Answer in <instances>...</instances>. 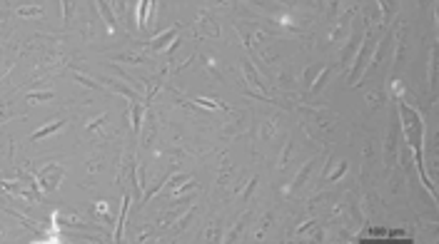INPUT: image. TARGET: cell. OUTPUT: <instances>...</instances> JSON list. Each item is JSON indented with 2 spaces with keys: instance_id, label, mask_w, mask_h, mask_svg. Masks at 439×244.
<instances>
[{
  "instance_id": "1",
  "label": "cell",
  "mask_w": 439,
  "mask_h": 244,
  "mask_svg": "<svg viewBox=\"0 0 439 244\" xmlns=\"http://www.w3.org/2000/svg\"><path fill=\"white\" fill-rule=\"evenodd\" d=\"M399 112H402V127H405V137H407V145L412 147V154H414V162H417V167H419V175H422V182H424V187L429 189V194L432 197H437V189L432 187V180H429V175H427V170H424V120H422V115L414 110V107H409L407 102H402L399 100Z\"/></svg>"
},
{
  "instance_id": "2",
  "label": "cell",
  "mask_w": 439,
  "mask_h": 244,
  "mask_svg": "<svg viewBox=\"0 0 439 244\" xmlns=\"http://www.w3.org/2000/svg\"><path fill=\"white\" fill-rule=\"evenodd\" d=\"M372 53H374V37H372V32H367V35H365L362 48L357 50V55H354V60H352L354 65H352V72H349V85H357V77H359V72H362V70L367 67V62H370Z\"/></svg>"
},
{
  "instance_id": "3",
  "label": "cell",
  "mask_w": 439,
  "mask_h": 244,
  "mask_svg": "<svg viewBox=\"0 0 439 244\" xmlns=\"http://www.w3.org/2000/svg\"><path fill=\"white\" fill-rule=\"evenodd\" d=\"M177 32H180V25H172V28H168L165 32H160V35H155L152 40H150V50H155V53H160V50H168L170 48V43L177 37Z\"/></svg>"
},
{
  "instance_id": "4",
  "label": "cell",
  "mask_w": 439,
  "mask_h": 244,
  "mask_svg": "<svg viewBox=\"0 0 439 244\" xmlns=\"http://www.w3.org/2000/svg\"><path fill=\"white\" fill-rule=\"evenodd\" d=\"M102 80H105V85H107L110 90H115V92H120V95H125L128 100H133V102H135V100H140V97H137V92H135V90H130L128 85L117 83V80H112V77H102Z\"/></svg>"
},
{
  "instance_id": "5",
  "label": "cell",
  "mask_w": 439,
  "mask_h": 244,
  "mask_svg": "<svg viewBox=\"0 0 439 244\" xmlns=\"http://www.w3.org/2000/svg\"><path fill=\"white\" fill-rule=\"evenodd\" d=\"M387 150H384V157H387V165L392 167L394 165V150H397V122H392L389 127V137H387Z\"/></svg>"
},
{
  "instance_id": "6",
  "label": "cell",
  "mask_w": 439,
  "mask_h": 244,
  "mask_svg": "<svg viewBox=\"0 0 439 244\" xmlns=\"http://www.w3.org/2000/svg\"><path fill=\"white\" fill-rule=\"evenodd\" d=\"M242 70H245V77H247V83L252 85V88H257L260 92L265 90V85H262V80H260V75L255 72V67H252V62H247V60H242Z\"/></svg>"
},
{
  "instance_id": "7",
  "label": "cell",
  "mask_w": 439,
  "mask_h": 244,
  "mask_svg": "<svg viewBox=\"0 0 439 244\" xmlns=\"http://www.w3.org/2000/svg\"><path fill=\"white\" fill-rule=\"evenodd\" d=\"M128 207H130V197L125 194L123 197V210H120V217H117V229H115V242L123 239V229H125V217H128Z\"/></svg>"
},
{
  "instance_id": "8",
  "label": "cell",
  "mask_w": 439,
  "mask_h": 244,
  "mask_svg": "<svg viewBox=\"0 0 439 244\" xmlns=\"http://www.w3.org/2000/svg\"><path fill=\"white\" fill-rule=\"evenodd\" d=\"M60 127H65V120H58V122H53V125H45V127H40L37 132H33V137H30V140H43V137H48V135L58 132Z\"/></svg>"
},
{
  "instance_id": "9",
  "label": "cell",
  "mask_w": 439,
  "mask_h": 244,
  "mask_svg": "<svg viewBox=\"0 0 439 244\" xmlns=\"http://www.w3.org/2000/svg\"><path fill=\"white\" fill-rule=\"evenodd\" d=\"M150 13H152V0H140V5H137V23H140V28L147 25Z\"/></svg>"
},
{
  "instance_id": "10",
  "label": "cell",
  "mask_w": 439,
  "mask_h": 244,
  "mask_svg": "<svg viewBox=\"0 0 439 244\" xmlns=\"http://www.w3.org/2000/svg\"><path fill=\"white\" fill-rule=\"evenodd\" d=\"M357 45H359V37H357V32H352L349 45H347V48H344V53H342V65H347V62H352V60H354V55H357Z\"/></svg>"
},
{
  "instance_id": "11",
  "label": "cell",
  "mask_w": 439,
  "mask_h": 244,
  "mask_svg": "<svg viewBox=\"0 0 439 244\" xmlns=\"http://www.w3.org/2000/svg\"><path fill=\"white\" fill-rule=\"evenodd\" d=\"M142 117H145V107L135 100L133 102V132L140 135V127H142Z\"/></svg>"
},
{
  "instance_id": "12",
  "label": "cell",
  "mask_w": 439,
  "mask_h": 244,
  "mask_svg": "<svg viewBox=\"0 0 439 244\" xmlns=\"http://www.w3.org/2000/svg\"><path fill=\"white\" fill-rule=\"evenodd\" d=\"M312 167H314V159H309V162H307V165L302 167V172L297 175V180H295V182L290 184V192H295V189H300V187H302V184L307 182V175L312 172Z\"/></svg>"
},
{
  "instance_id": "13",
  "label": "cell",
  "mask_w": 439,
  "mask_h": 244,
  "mask_svg": "<svg viewBox=\"0 0 439 244\" xmlns=\"http://www.w3.org/2000/svg\"><path fill=\"white\" fill-rule=\"evenodd\" d=\"M330 72H332V67L330 65H325L322 70H319V75L314 77V83H312V92H319L325 88V83H327V77H330Z\"/></svg>"
},
{
  "instance_id": "14",
  "label": "cell",
  "mask_w": 439,
  "mask_h": 244,
  "mask_svg": "<svg viewBox=\"0 0 439 244\" xmlns=\"http://www.w3.org/2000/svg\"><path fill=\"white\" fill-rule=\"evenodd\" d=\"M98 8H100V13H102V18H105L107 28H110V30H115V28H117V23H115V15H112L110 5L105 3V0H98Z\"/></svg>"
},
{
  "instance_id": "15",
  "label": "cell",
  "mask_w": 439,
  "mask_h": 244,
  "mask_svg": "<svg viewBox=\"0 0 439 244\" xmlns=\"http://www.w3.org/2000/svg\"><path fill=\"white\" fill-rule=\"evenodd\" d=\"M203 18H205V20H200V23H203V25H205V30H203V35H210V37H217V35H220V28L215 25V20H212L210 15H205V13H203Z\"/></svg>"
},
{
  "instance_id": "16",
  "label": "cell",
  "mask_w": 439,
  "mask_h": 244,
  "mask_svg": "<svg viewBox=\"0 0 439 244\" xmlns=\"http://www.w3.org/2000/svg\"><path fill=\"white\" fill-rule=\"evenodd\" d=\"M325 65H309L307 70H304V85L307 88H312V83H314V77H317V72L322 70Z\"/></svg>"
},
{
  "instance_id": "17",
  "label": "cell",
  "mask_w": 439,
  "mask_h": 244,
  "mask_svg": "<svg viewBox=\"0 0 439 244\" xmlns=\"http://www.w3.org/2000/svg\"><path fill=\"white\" fill-rule=\"evenodd\" d=\"M437 83V48H432V58H429V85L434 88Z\"/></svg>"
},
{
  "instance_id": "18",
  "label": "cell",
  "mask_w": 439,
  "mask_h": 244,
  "mask_svg": "<svg viewBox=\"0 0 439 244\" xmlns=\"http://www.w3.org/2000/svg\"><path fill=\"white\" fill-rule=\"evenodd\" d=\"M75 80H77V83H80V85H85V88H90V90H100V83H93V80H90L88 75H80V72H77V75H75Z\"/></svg>"
},
{
  "instance_id": "19",
  "label": "cell",
  "mask_w": 439,
  "mask_h": 244,
  "mask_svg": "<svg viewBox=\"0 0 439 244\" xmlns=\"http://www.w3.org/2000/svg\"><path fill=\"white\" fill-rule=\"evenodd\" d=\"M187 182H190V175H177V177H172V182H170L168 192H172L175 187H180V184H187Z\"/></svg>"
},
{
  "instance_id": "20",
  "label": "cell",
  "mask_w": 439,
  "mask_h": 244,
  "mask_svg": "<svg viewBox=\"0 0 439 244\" xmlns=\"http://www.w3.org/2000/svg\"><path fill=\"white\" fill-rule=\"evenodd\" d=\"M347 167H349V165H347V162H342V165H339V167H337V170H335L332 175H327V180H330V182H335V180H339V177H342V175L347 172Z\"/></svg>"
},
{
  "instance_id": "21",
  "label": "cell",
  "mask_w": 439,
  "mask_h": 244,
  "mask_svg": "<svg viewBox=\"0 0 439 244\" xmlns=\"http://www.w3.org/2000/svg\"><path fill=\"white\" fill-rule=\"evenodd\" d=\"M257 182H260V177H252V180H250V184H247V187H245V192H242V199H250V197H252V192H255Z\"/></svg>"
},
{
  "instance_id": "22",
  "label": "cell",
  "mask_w": 439,
  "mask_h": 244,
  "mask_svg": "<svg viewBox=\"0 0 439 244\" xmlns=\"http://www.w3.org/2000/svg\"><path fill=\"white\" fill-rule=\"evenodd\" d=\"M30 102H43V100H53V92H35V95H28Z\"/></svg>"
},
{
  "instance_id": "23",
  "label": "cell",
  "mask_w": 439,
  "mask_h": 244,
  "mask_svg": "<svg viewBox=\"0 0 439 244\" xmlns=\"http://www.w3.org/2000/svg\"><path fill=\"white\" fill-rule=\"evenodd\" d=\"M195 102H197L200 107H207V110H217V107H220V102H210L207 97H197Z\"/></svg>"
},
{
  "instance_id": "24",
  "label": "cell",
  "mask_w": 439,
  "mask_h": 244,
  "mask_svg": "<svg viewBox=\"0 0 439 244\" xmlns=\"http://www.w3.org/2000/svg\"><path fill=\"white\" fill-rule=\"evenodd\" d=\"M43 13V8H20L18 10V15H23V18H30V15H40Z\"/></svg>"
},
{
  "instance_id": "25",
  "label": "cell",
  "mask_w": 439,
  "mask_h": 244,
  "mask_svg": "<svg viewBox=\"0 0 439 244\" xmlns=\"http://www.w3.org/2000/svg\"><path fill=\"white\" fill-rule=\"evenodd\" d=\"M72 15V0H63V20H70Z\"/></svg>"
},
{
  "instance_id": "26",
  "label": "cell",
  "mask_w": 439,
  "mask_h": 244,
  "mask_svg": "<svg viewBox=\"0 0 439 244\" xmlns=\"http://www.w3.org/2000/svg\"><path fill=\"white\" fill-rule=\"evenodd\" d=\"M339 10V0H330V18H335Z\"/></svg>"
}]
</instances>
